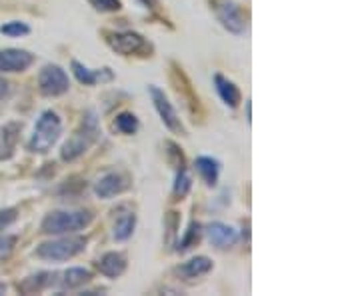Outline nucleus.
<instances>
[{"label": "nucleus", "mask_w": 360, "mask_h": 296, "mask_svg": "<svg viewBox=\"0 0 360 296\" xmlns=\"http://www.w3.org/2000/svg\"><path fill=\"white\" fill-rule=\"evenodd\" d=\"M101 139V122L98 116L94 110H89L86 115L82 116V122L77 129V132L65 142L63 150H60V158L65 162H75L77 158L84 156L90 148L96 144V141Z\"/></svg>", "instance_id": "f257e3e1"}, {"label": "nucleus", "mask_w": 360, "mask_h": 296, "mask_svg": "<svg viewBox=\"0 0 360 296\" xmlns=\"http://www.w3.org/2000/svg\"><path fill=\"white\" fill-rule=\"evenodd\" d=\"M94 219V214L90 210H54L49 212L40 231L51 236H60V234H75L78 231H84Z\"/></svg>", "instance_id": "f03ea898"}, {"label": "nucleus", "mask_w": 360, "mask_h": 296, "mask_svg": "<svg viewBox=\"0 0 360 296\" xmlns=\"http://www.w3.org/2000/svg\"><path fill=\"white\" fill-rule=\"evenodd\" d=\"M63 134V120L54 110H44L39 116L34 132L28 141V150L37 155H46Z\"/></svg>", "instance_id": "7ed1b4c3"}, {"label": "nucleus", "mask_w": 360, "mask_h": 296, "mask_svg": "<svg viewBox=\"0 0 360 296\" xmlns=\"http://www.w3.org/2000/svg\"><path fill=\"white\" fill-rule=\"evenodd\" d=\"M89 240L84 236H75V234H68L63 238H56L51 243H42L37 248V257L42 260H52V262H65L70 258L78 257L80 252L86 250Z\"/></svg>", "instance_id": "20e7f679"}, {"label": "nucleus", "mask_w": 360, "mask_h": 296, "mask_svg": "<svg viewBox=\"0 0 360 296\" xmlns=\"http://www.w3.org/2000/svg\"><path fill=\"white\" fill-rule=\"evenodd\" d=\"M104 40L106 44L118 54L122 56H132V54H139V56H148L153 52V46L148 44V40L144 39L139 32H132V30H122V32H110L106 30L104 32Z\"/></svg>", "instance_id": "39448f33"}, {"label": "nucleus", "mask_w": 360, "mask_h": 296, "mask_svg": "<svg viewBox=\"0 0 360 296\" xmlns=\"http://www.w3.org/2000/svg\"><path fill=\"white\" fill-rule=\"evenodd\" d=\"M39 89L44 96H63L70 89V78L58 65H44L39 72Z\"/></svg>", "instance_id": "423d86ee"}, {"label": "nucleus", "mask_w": 360, "mask_h": 296, "mask_svg": "<svg viewBox=\"0 0 360 296\" xmlns=\"http://www.w3.org/2000/svg\"><path fill=\"white\" fill-rule=\"evenodd\" d=\"M148 92H150V98H153V104H155L156 112L160 116L162 124H165L170 132L184 136V134H186V129H184V124L180 122L179 115H176L172 103L168 101V96L165 94V91H160L158 86L153 84V86H148Z\"/></svg>", "instance_id": "0eeeda50"}, {"label": "nucleus", "mask_w": 360, "mask_h": 296, "mask_svg": "<svg viewBox=\"0 0 360 296\" xmlns=\"http://www.w3.org/2000/svg\"><path fill=\"white\" fill-rule=\"evenodd\" d=\"M214 11H217V16H219V22L229 32L240 37L246 32V16L245 13L240 11L238 4H234L232 0H214Z\"/></svg>", "instance_id": "6e6552de"}, {"label": "nucleus", "mask_w": 360, "mask_h": 296, "mask_svg": "<svg viewBox=\"0 0 360 296\" xmlns=\"http://www.w3.org/2000/svg\"><path fill=\"white\" fill-rule=\"evenodd\" d=\"M34 63V54L22 49L0 51V72H25Z\"/></svg>", "instance_id": "1a4fd4ad"}, {"label": "nucleus", "mask_w": 360, "mask_h": 296, "mask_svg": "<svg viewBox=\"0 0 360 296\" xmlns=\"http://www.w3.org/2000/svg\"><path fill=\"white\" fill-rule=\"evenodd\" d=\"M127 188H129V181L120 172H106L104 176L94 182V194L104 200L122 194Z\"/></svg>", "instance_id": "9d476101"}, {"label": "nucleus", "mask_w": 360, "mask_h": 296, "mask_svg": "<svg viewBox=\"0 0 360 296\" xmlns=\"http://www.w3.org/2000/svg\"><path fill=\"white\" fill-rule=\"evenodd\" d=\"M205 232L208 240H210V245L217 246L220 250L232 248L238 243V232L234 231L231 224H224V222H210L205 229Z\"/></svg>", "instance_id": "9b49d317"}, {"label": "nucleus", "mask_w": 360, "mask_h": 296, "mask_svg": "<svg viewBox=\"0 0 360 296\" xmlns=\"http://www.w3.org/2000/svg\"><path fill=\"white\" fill-rule=\"evenodd\" d=\"M70 68H72V72H75V77H77L78 82L84 84V86H94V84H98V82H108V80L115 78L110 68L92 70L89 66L82 65L80 60H72V63H70Z\"/></svg>", "instance_id": "f8f14e48"}, {"label": "nucleus", "mask_w": 360, "mask_h": 296, "mask_svg": "<svg viewBox=\"0 0 360 296\" xmlns=\"http://www.w3.org/2000/svg\"><path fill=\"white\" fill-rule=\"evenodd\" d=\"M127 264H129V260H127V255L124 252H106L101 257V260L96 262V269L101 274H104L106 278H118V276H122L124 271H127Z\"/></svg>", "instance_id": "ddd939ff"}, {"label": "nucleus", "mask_w": 360, "mask_h": 296, "mask_svg": "<svg viewBox=\"0 0 360 296\" xmlns=\"http://www.w3.org/2000/svg\"><path fill=\"white\" fill-rule=\"evenodd\" d=\"M212 271V260L208 257H194L186 262H182L180 266H176V274H179L182 281H194V278H200L208 272Z\"/></svg>", "instance_id": "4468645a"}, {"label": "nucleus", "mask_w": 360, "mask_h": 296, "mask_svg": "<svg viewBox=\"0 0 360 296\" xmlns=\"http://www.w3.org/2000/svg\"><path fill=\"white\" fill-rule=\"evenodd\" d=\"M214 86H217L220 101L226 104L229 108H236V106L240 104V101H243V94L238 91V86L226 77L214 75Z\"/></svg>", "instance_id": "2eb2a0df"}, {"label": "nucleus", "mask_w": 360, "mask_h": 296, "mask_svg": "<svg viewBox=\"0 0 360 296\" xmlns=\"http://www.w3.org/2000/svg\"><path fill=\"white\" fill-rule=\"evenodd\" d=\"M194 168L202 176L206 186H217L220 176V162L217 158H212V156H198L194 160Z\"/></svg>", "instance_id": "dca6fc26"}, {"label": "nucleus", "mask_w": 360, "mask_h": 296, "mask_svg": "<svg viewBox=\"0 0 360 296\" xmlns=\"http://www.w3.org/2000/svg\"><path fill=\"white\" fill-rule=\"evenodd\" d=\"M54 276L52 272H39V274H32V276H26L22 283H18V292L22 295H37V292H42L44 288H49L54 284Z\"/></svg>", "instance_id": "f3484780"}, {"label": "nucleus", "mask_w": 360, "mask_h": 296, "mask_svg": "<svg viewBox=\"0 0 360 296\" xmlns=\"http://www.w3.org/2000/svg\"><path fill=\"white\" fill-rule=\"evenodd\" d=\"M172 68H174V72H172V80L176 82V92H179L180 96L186 101L188 108H191V112L196 115V112H198V98L193 94V86H191L188 78L184 77L182 68H179L176 65H172Z\"/></svg>", "instance_id": "a211bd4d"}, {"label": "nucleus", "mask_w": 360, "mask_h": 296, "mask_svg": "<svg viewBox=\"0 0 360 296\" xmlns=\"http://www.w3.org/2000/svg\"><path fill=\"white\" fill-rule=\"evenodd\" d=\"M134 229H136V214L132 210H127L122 214H118L115 220V240L118 243H124L129 240L130 236L134 234Z\"/></svg>", "instance_id": "6ab92c4d"}, {"label": "nucleus", "mask_w": 360, "mask_h": 296, "mask_svg": "<svg viewBox=\"0 0 360 296\" xmlns=\"http://www.w3.org/2000/svg\"><path fill=\"white\" fill-rule=\"evenodd\" d=\"M20 132V124L11 122L2 129V139H0V160H8L14 155V146H16V139Z\"/></svg>", "instance_id": "aec40b11"}, {"label": "nucleus", "mask_w": 360, "mask_h": 296, "mask_svg": "<svg viewBox=\"0 0 360 296\" xmlns=\"http://www.w3.org/2000/svg\"><path fill=\"white\" fill-rule=\"evenodd\" d=\"M92 281V274L86 269H68V271L63 274V278L58 281L60 288L63 290H72V288H78V286H84L86 283Z\"/></svg>", "instance_id": "412c9836"}, {"label": "nucleus", "mask_w": 360, "mask_h": 296, "mask_svg": "<svg viewBox=\"0 0 360 296\" xmlns=\"http://www.w3.org/2000/svg\"><path fill=\"white\" fill-rule=\"evenodd\" d=\"M200 232H202V226H200L196 220H193V222L188 224L186 232H184V236L179 240L176 250H179V252H186L188 248H193V246L200 240Z\"/></svg>", "instance_id": "4be33fe9"}, {"label": "nucleus", "mask_w": 360, "mask_h": 296, "mask_svg": "<svg viewBox=\"0 0 360 296\" xmlns=\"http://www.w3.org/2000/svg\"><path fill=\"white\" fill-rule=\"evenodd\" d=\"M115 129L122 134H136L141 129V122L132 112H120L115 118Z\"/></svg>", "instance_id": "5701e85b"}, {"label": "nucleus", "mask_w": 360, "mask_h": 296, "mask_svg": "<svg viewBox=\"0 0 360 296\" xmlns=\"http://www.w3.org/2000/svg\"><path fill=\"white\" fill-rule=\"evenodd\" d=\"M191 188H193V179L188 176L186 168H182V170L176 172V181H174V198H176V200H182L186 194L191 193Z\"/></svg>", "instance_id": "b1692460"}, {"label": "nucleus", "mask_w": 360, "mask_h": 296, "mask_svg": "<svg viewBox=\"0 0 360 296\" xmlns=\"http://www.w3.org/2000/svg\"><path fill=\"white\" fill-rule=\"evenodd\" d=\"M165 148H167V156H168V162L174 167V170L179 172L182 168H186V160H184V155H182V150L179 148V144L172 141L165 142Z\"/></svg>", "instance_id": "393cba45"}, {"label": "nucleus", "mask_w": 360, "mask_h": 296, "mask_svg": "<svg viewBox=\"0 0 360 296\" xmlns=\"http://www.w3.org/2000/svg\"><path fill=\"white\" fill-rule=\"evenodd\" d=\"M0 32L4 34V37H26L28 32H30V26L26 25V22H20V20H13V22H6V25L0 26Z\"/></svg>", "instance_id": "a878e982"}, {"label": "nucleus", "mask_w": 360, "mask_h": 296, "mask_svg": "<svg viewBox=\"0 0 360 296\" xmlns=\"http://www.w3.org/2000/svg\"><path fill=\"white\" fill-rule=\"evenodd\" d=\"M89 4L98 13H116L122 6L120 0H89Z\"/></svg>", "instance_id": "bb28decb"}, {"label": "nucleus", "mask_w": 360, "mask_h": 296, "mask_svg": "<svg viewBox=\"0 0 360 296\" xmlns=\"http://www.w3.org/2000/svg\"><path fill=\"white\" fill-rule=\"evenodd\" d=\"M14 245H16V236H2L0 238V262H4L13 255Z\"/></svg>", "instance_id": "cd10ccee"}, {"label": "nucleus", "mask_w": 360, "mask_h": 296, "mask_svg": "<svg viewBox=\"0 0 360 296\" xmlns=\"http://www.w3.org/2000/svg\"><path fill=\"white\" fill-rule=\"evenodd\" d=\"M18 217L16 208H0V232H4Z\"/></svg>", "instance_id": "c85d7f7f"}, {"label": "nucleus", "mask_w": 360, "mask_h": 296, "mask_svg": "<svg viewBox=\"0 0 360 296\" xmlns=\"http://www.w3.org/2000/svg\"><path fill=\"white\" fill-rule=\"evenodd\" d=\"M144 8H148V11H153V13H156L158 11V0H139Z\"/></svg>", "instance_id": "c756f323"}, {"label": "nucleus", "mask_w": 360, "mask_h": 296, "mask_svg": "<svg viewBox=\"0 0 360 296\" xmlns=\"http://www.w3.org/2000/svg\"><path fill=\"white\" fill-rule=\"evenodd\" d=\"M6 92H8V82L0 77V98H4V96H6Z\"/></svg>", "instance_id": "7c9ffc66"}, {"label": "nucleus", "mask_w": 360, "mask_h": 296, "mask_svg": "<svg viewBox=\"0 0 360 296\" xmlns=\"http://www.w3.org/2000/svg\"><path fill=\"white\" fill-rule=\"evenodd\" d=\"M246 118H248V122L252 120V104H250V101H246Z\"/></svg>", "instance_id": "2f4dec72"}, {"label": "nucleus", "mask_w": 360, "mask_h": 296, "mask_svg": "<svg viewBox=\"0 0 360 296\" xmlns=\"http://www.w3.org/2000/svg\"><path fill=\"white\" fill-rule=\"evenodd\" d=\"M4 292H6V284L0 283V295H4Z\"/></svg>", "instance_id": "473e14b6"}]
</instances>
